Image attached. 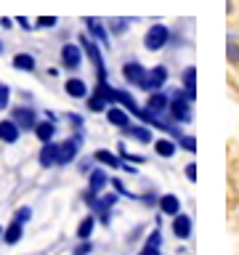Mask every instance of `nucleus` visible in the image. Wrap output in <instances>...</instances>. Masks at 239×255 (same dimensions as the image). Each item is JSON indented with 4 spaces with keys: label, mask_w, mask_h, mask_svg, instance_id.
<instances>
[{
    "label": "nucleus",
    "mask_w": 239,
    "mask_h": 255,
    "mask_svg": "<svg viewBox=\"0 0 239 255\" xmlns=\"http://www.w3.org/2000/svg\"><path fill=\"white\" fill-rule=\"evenodd\" d=\"M167 120L175 125H189L194 120V101L183 93V88H173L170 91V109H167Z\"/></svg>",
    "instance_id": "obj_1"
},
{
    "label": "nucleus",
    "mask_w": 239,
    "mask_h": 255,
    "mask_svg": "<svg viewBox=\"0 0 239 255\" xmlns=\"http://www.w3.org/2000/svg\"><path fill=\"white\" fill-rule=\"evenodd\" d=\"M170 37H173L170 27L162 21H157V24H151V27H146V32H143V48L151 53H157V51H162V48L170 45Z\"/></svg>",
    "instance_id": "obj_2"
},
{
    "label": "nucleus",
    "mask_w": 239,
    "mask_h": 255,
    "mask_svg": "<svg viewBox=\"0 0 239 255\" xmlns=\"http://www.w3.org/2000/svg\"><path fill=\"white\" fill-rule=\"evenodd\" d=\"M167 77H170V69L165 67V64H154V67L149 69V75H146V83H143L138 91L143 93H154V91H165V83H167Z\"/></svg>",
    "instance_id": "obj_3"
},
{
    "label": "nucleus",
    "mask_w": 239,
    "mask_h": 255,
    "mask_svg": "<svg viewBox=\"0 0 239 255\" xmlns=\"http://www.w3.org/2000/svg\"><path fill=\"white\" fill-rule=\"evenodd\" d=\"M80 45H83V51H85L88 59L93 61L99 77H107V64H104V59H101V43H99V40H93L88 35H80Z\"/></svg>",
    "instance_id": "obj_4"
},
{
    "label": "nucleus",
    "mask_w": 239,
    "mask_h": 255,
    "mask_svg": "<svg viewBox=\"0 0 239 255\" xmlns=\"http://www.w3.org/2000/svg\"><path fill=\"white\" fill-rule=\"evenodd\" d=\"M11 120L16 125L21 128V133H27V130H35V125H37V109L35 107H27V104H19V107H13L11 109Z\"/></svg>",
    "instance_id": "obj_5"
},
{
    "label": "nucleus",
    "mask_w": 239,
    "mask_h": 255,
    "mask_svg": "<svg viewBox=\"0 0 239 255\" xmlns=\"http://www.w3.org/2000/svg\"><path fill=\"white\" fill-rule=\"evenodd\" d=\"M146 112L154 117H167V109H170V93L167 91H154V93H146Z\"/></svg>",
    "instance_id": "obj_6"
},
{
    "label": "nucleus",
    "mask_w": 239,
    "mask_h": 255,
    "mask_svg": "<svg viewBox=\"0 0 239 255\" xmlns=\"http://www.w3.org/2000/svg\"><path fill=\"white\" fill-rule=\"evenodd\" d=\"M146 75H149V69L143 67L141 61L133 59V61H125V64H122V80H125L130 88H141L143 83H146Z\"/></svg>",
    "instance_id": "obj_7"
},
{
    "label": "nucleus",
    "mask_w": 239,
    "mask_h": 255,
    "mask_svg": "<svg viewBox=\"0 0 239 255\" xmlns=\"http://www.w3.org/2000/svg\"><path fill=\"white\" fill-rule=\"evenodd\" d=\"M83 56H85V51H83V45H80V43H64L61 45V67L72 69V72L80 69Z\"/></svg>",
    "instance_id": "obj_8"
},
{
    "label": "nucleus",
    "mask_w": 239,
    "mask_h": 255,
    "mask_svg": "<svg viewBox=\"0 0 239 255\" xmlns=\"http://www.w3.org/2000/svg\"><path fill=\"white\" fill-rule=\"evenodd\" d=\"M77 154H80V135H72V138L59 141V165L75 162Z\"/></svg>",
    "instance_id": "obj_9"
},
{
    "label": "nucleus",
    "mask_w": 239,
    "mask_h": 255,
    "mask_svg": "<svg viewBox=\"0 0 239 255\" xmlns=\"http://www.w3.org/2000/svg\"><path fill=\"white\" fill-rule=\"evenodd\" d=\"M107 115V123L109 125H115V128H120V130H125L127 125H130V112H127L125 107H120V104H109V109L104 112Z\"/></svg>",
    "instance_id": "obj_10"
},
{
    "label": "nucleus",
    "mask_w": 239,
    "mask_h": 255,
    "mask_svg": "<svg viewBox=\"0 0 239 255\" xmlns=\"http://www.w3.org/2000/svg\"><path fill=\"white\" fill-rule=\"evenodd\" d=\"M125 135L133 141H138V143H154V128L146 125V123H138V125L130 123L125 128Z\"/></svg>",
    "instance_id": "obj_11"
},
{
    "label": "nucleus",
    "mask_w": 239,
    "mask_h": 255,
    "mask_svg": "<svg viewBox=\"0 0 239 255\" xmlns=\"http://www.w3.org/2000/svg\"><path fill=\"white\" fill-rule=\"evenodd\" d=\"M37 162L40 167H53V165H59V141H48L40 146L37 151Z\"/></svg>",
    "instance_id": "obj_12"
},
{
    "label": "nucleus",
    "mask_w": 239,
    "mask_h": 255,
    "mask_svg": "<svg viewBox=\"0 0 239 255\" xmlns=\"http://www.w3.org/2000/svg\"><path fill=\"white\" fill-rule=\"evenodd\" d=\"M181 88H183V93H186L191 101H197V67H194V64H189V67L183 69Z\"/></svg>",
    "instance_id": "obj_13"
},
{
    "label": "nucleus",
    "mask_w": 239,
    "mask_h": 255,
    "mask_svg": "<svg viewBox=\"0 0 239 255\" xmlns=\"http://www.w3.org/2000/svg\"><path fill=\"white\" fill-rule=\"evenodd\" d=\"M19 138H21V128L16 125L11 117L0 120V141L3 143H16Z\"/></svg>",
    "instance_id": "obj_14"
},
{
    "label": "nucleus",
    "mask_w": 239,
    "mask_h": 255,
    "mask_svg": "<svg viewBox=\"0 0 239 255\" xmlns=\"http://www.w3.org/2000/svg\"><path fill=\"white\" fill-rule=\"evenodd\" d=\"M35 138L40 141V143H48V141H53V135H56V123L53 120H37V125H35Z\"/></svg>",
    "instance_id": "obj_15"
},
{
    "label": "nucleus",
    "mask_w": 239,
    "mask_h": 255,
    "mask_svg": "<svg viewBox=\"0 0 239 255\" xmlns=\"http://www.w3.org/2000/svg\"><path fill=\"white\" fill-rule=\"evenodd\" d=\"M64 91H67L69 99H88V85H85V80H80V77H69L67 83H64Z\"/></svg>",
    "instance_id": "obj_16"
},
{
    "label": "nucleus",
    "mask_w": 239,
    "mask_h": 255,
    "mask_svg": "<svg viewBox=\"0 0 239 255\" xmlns=\"http://www.w3.org/2000/svg\"><path fill=\"white\" fill-rule=\"evenodd\" d=\"M93 162H101V165H107V167L120 170V167H122V157L115 154V151H109V149H96L93 151Z\"/></svg>",
    "instance_id": "obj_17"
},
{
    "label": "nucleus",
    "mask_w": 239,
    "mask_h": 255,
    "mask_svg": "<svg viewBox=\"0 0 239 255\" xmlns=\"http://www.w3.org/2000/svg\"><path fill=\"white\" fill-rule=\"evenodd\" d=\"M117 202V194H99V199H96V205H93V213H99V218L101 223H109V207Z\"/></svg>",
    "instance_id": "obj_18"
},
{
    "label": "nucleus",
    "mask_w": 239,
    "mask_h": 255,
    "mask_svg": "<svg viewBox=\"0 0 239 255\" xmlns=\"http://www.w3.org/2000/svg\"><path fill=\"white\" fill-rule=\"evenodd\" d=\"M173 234L178 239H189L191 237V218L186 213H178L173 215Z\"/></svg>",
    "instance_id": "obj_19"
},
{
    "label": "nucleus",
    "mask_w": 239,
    "mask_h": 255,
    "mask_svg": "<svg viewBox=\"0 0 239 255\" xmlns=\"http://www.w3.org/2000/svg\"><path fill=\"white\" fill-rule=\"evenodd\" d=\"M159 213H165V215H178L181 213V197H175V194H162L159 197Z\"/></svg>",
    "instance_id": "obj_20"
},
{
    "label": "nucleus",
    "mask_w": 239,
    "mask_h": 255,
    "mask_svg": "<svg viewBox=\"0 0 239 255\" xmlns=\"http://www.w3.org/2000/svg\"><path fill=\"white\" fill-rule=\"evenodd\" d=\"M109 183V175L101 170V167H96V170L88 173V191H93V194H99V191Z\"/></svg>",
    "instance_id": "obj_21"
},
{
    "label": "nucleus",
    "mask_w": 239,
    "mask_h": 255,
    "mask_svg": "<svg viewBox=\"0 0 239 255\" xmlns=\"http://www.w3.org/2000/svg\"><path fill=\"white\" fill-rule=\"evenodd\" d=\"M151 146H154V151L162 159H170L173 154H175V149H178V141H173V138H154V143H151Z\"/></svg>",
    "instance_id": "obj_22"
},
{
    "label": "nucleus",
    "mask_w": 239,
    "mask_h": 255,
    "mask_svg": "<svg viewBox=\"0 0 239 255\" xmlns=\"http://www.w3.org/2000/svg\"><path fill=\"white\" fill-rule=\"evenodd\" d=\"M13 69H19V72H35L37 69V61H35V56H32V53H16L13 56Z\"/></svg>",
    "instance_id": "obj_23"
},
{
    "label": "nucleus",
    "mask_w": 239,
    "mask_h": 255,
    "mask_svg": "<svg viewBox=\"0 0 239 255\" xmlns=\"http://www.w3.org/2000/svg\"><path fill=\"white\" fill-rule=\"evenodd\" d=\"M21 237H24V223H19V221H11V223H8V229L3 231V242L5 245L21 242Z\"/></svg>",
    "instance_id": "obj_24"
},
{
    "label": "nucleus",
    "mask_w": 239,
    "mask_h": 255,
    "mask_svg": "<svg viewBox=\"0 0 239 255\" xmlns=\"http://www.w3.org/2000/svg\"><path fill=\"white\" fill-rule=\"evenodd\" d=\"M85 107H88V112H93V115H104V112L109 109V101L104 99L101 93H91L85 99Z\"/></svg>",
    "instance_id": "obj_25"
},
{
    "label": "nucleus",
    "mask_w": 239,
    "mask_h": 255,
    "mask_svg": "<svg viewBox=\"0 0 239 255\" xmlns=\"http://www.w3.org/2000/svg\"><path fill=\"white\" fill-rule=\"evenodd\" d=\"M85 24H88V32H91V37H93V40H99L101 45H107V43H109V32L104 29V24H101V21L85 19Z\"/></svg>",
    "instance_id": "obj_26"
},
{
    "label": "nucleus",
    "mask_w": 239,
    "mask_h": 255,
    "mask_svg": "<svg viewBox=\"0 0 239 255\" xmlns=\"http://www.w3.org/2000/svg\"><path fill=\"white\" fill-rule=\"evenodd\" d=\"M93 226H96V215H85L77 226V239H91L93 234Z\"/></svg>",
    "instance_id": "obj_27"
},
{
    "label": "nucleus",
    "mask_w": 239,
    "mask_h": 255,
    "mask_svg": "<svg viewBox=\"0 0 239 255\" xmlns=\"http://www.w3.org/2000/svg\"><path fill=\"white\" fill-rule=\"evenodd\" d=\"M178 146L183 149V151H189V154H197V138L191 133H183L181 138H178Z\"/></svg>",
    "instance_id": "obj_28"
},
{
    "label": "nucleus",
    "mask_w": 239,
    "mask_h": 255,
    "mask_svg": "<svg viewBox=\"0 0 239 255\" xmlns=\"http://www.w3.org/2000/svg\"><path fill=\"white\" fill-rule=\"evenodd\" d=\"M226 59H229V64H239V43H234L231 37L226 43Z\"/></svg>",
    "instance_id": "obj_29"
},
{
    "label": "nucleus",
    "mask_w": 239,
    "mask_h": 255,
    "mask_svg": "<svg viewBox=\"0 0 239 255\" xmlns=\"http://www.w3.org/2000/svg\"><path fill=\"white\" fill-rule=\"evenodd\" d=\"M56 24H59L56 16H37V19H35V27L37 29H51V27H56Z\"/></svg>",
    "instance_id": "obj_30"
},
{
    "label": "nucleus",
    "mask_w": 239,
    "mask_h": 255,
    "mask_svg": "<svg viewBox=\"0 0 239 255\" xmlns=\"http://www.w3.org/2000/svg\"><path fill=\"white\" fill-rule=\"evenodd\" d=\"M13 221H19V223H27V221H32V207H27V205H21L19 210L13 213Z\"/></svg>",
    "instance_id": "obj_31"
},
{
    "label": "nucleus",
    "mask_w": 239,
    "mask_h": 255,
    "mask_svg": "<svg viewBox=\"0 0 239 255\" xmlns=\"http://www.w3.org/2000/svg\"><path fill=\"white\" fill-rule=\"evenodd\" d=\"M127 24H130V19H115L109 29L115 32V35H125V32H127Z\"/></svg>",
    "instance_id": "obj_32"
},
{
    "label": "nucleus",
    "mask_w": 239,
    "mask_h": 255,
    "mask_svg": "<svg viewBox=\"0 0 239 255\" xmlns=\"http://www.w3.org/2000/svg\"><path fill=\"white\" fill-rule=\"evenodd\" d=\"M146 247H162V231H159V229L151 231L149 239H146Z\"/></svg>",
    "instance_id": "obj_33"
},
{
    "label": "nucleus",
    "mask_w": 239,
    "mask_h": 255,
    "mask_svg": "<svg viewBox=\"0 0 239 255\" xmlns=\"http://www.w3.org/2000/svg\"><path fill=\"white\" fill-rule=\"evenodd\" d=\"M91 253H93V242L91 239H83V245H77L72 255H91Z\"/></svg>",
    "instance_id": "obj_34"
},
{
    "label": "nucleus",
    "mask_w": 239,
    "mask_h": 255,
    "mask_svg": "<svg viewBox=\"0 0 239 255\" xmlns=\"http://www.w3.org/2000/svg\"><path fill=\"white\" fill-rule=\"evenodd\" d=\"M8 99H11V88L0 83V109H8Z\"/></svg>",
    "instance_id": "obj_35"
},
{
    "label": "nucleus",
    "mask_w": 239,
    "mask_h": 255,
    "mask_svg": "<svg viewBox=\"0 0 239 255\" xmlns=\"http://www.w3.org/2000/svg\"><path fill=\"white\" fill-rule=\"evenodd\" d=\"M120 157H122V159H127V162H138V165L143 162V157H141V154H130V151H125L122 146H120Z\"/></svg>",
    "instance_id": "obj_36"
},
{
    "label": "nucleus",
    "mask_w": 239,
    "mask_h": 255,
    "mask_svg": "<svg viewBox=\"0 0 239 255\" xmlns=\"http://www.w3.org/2000/svg\"><path fill=\"white\" fill-rule=\"evenodd\" d=\"M183 173H186V181L194 183L197 181V162H189L186 167H183Z\"/></svg>",
    "instance_id": "obj_37"
},
{
    "label": "nucleus",
    "mask_w": 239,
    "mask_h": 255,
    "mask_svg": "<svg viewBox=\"0 0 239 255\" xmlns=\"http://www.w3.org/2000/svg\"><path fill=\"white\" fill-rule=\"evenodd\" d=\"M138 255H159V247H146V245H143V250Z\"/></svg>",
    "instance_id": "obj_38"
},
{
    "label": "nucleus",
    "mask_w": 239,
    "mask_h": 255,
    "mask_svg": "<svg viewBox=\"0 0 239 255\" xmlns=\"http://www.w3.org/2000/svg\"><path fill=\"white\" fill-rule=\"evenodd\" d=\"M67 120H69V123L75 125V128H80V125H83V117H80V115H69Z\"/></svg>",
    "instance_id": "obj_39"
},
{
    "label": "nucleus",
    "mask_w": 239,
    "mask_h": 255,
    "mask_svg": "<svg viewBox=\"0 0 239 255\" xmlns=\"http://www.w3.org/2000/svg\"><path fill=\"white\" fill-rule=\"evenodd\" d=\"M16 24H21V29H32V27H29V19H24V16H19V19H16Z\"/></svg>",
    "instance_id": "obj_40"
},
{
    "label": "nucleus",
    "mask_w": 239,
    "mask_h": 255,
    "mask_svg": "<svg viewBox=\"0 0 239 255\" xmlns=\"http://www.w3.org/2000/svg\"><path fill=\"white\" fill-rule=\"evenodd\" d=\"M13 21H16V19H0V27L11 29V27H13Z\"/></svg>",
    "instance_id": "obj_41"
},
{
    "label": "nucleus",
    "mask_w": 239,
    "mask_h": 255,
    "mask_svg": "<svg viewBox=\"0 0 239 255\" xmlns=\"http://www.w3.org/2000/svg\"><path fill=\"white\" fill-rule=\"evenodd\" d=\"M3 48H5V45H3V43H0V53H3Z\"/></svg>",
    "instance_id": "obj_42"
},
{
    "label": "nucleus",
    "mask_w": 239,
    "mask_h": 255,
    "mask_svg": "<svg viewBox=\"0 0 239 255\" xmlns=\"http://www.w3.org/2000/svg\"><path fill=\"white\" fill-rule=\"evenodd\" d=\"M0 239H3V229H0Z\"/></svg>",
    "instance_id": "obj_43"
}]
</instances>
